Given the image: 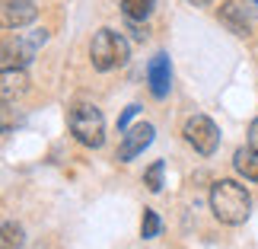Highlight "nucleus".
<instances>
[{
	"instance_id": "6",
	"label": "nucleus",
	"mask_w": 258,
	"mask_h": 249,
	"mask_svg": "<svg viewBox=\"0 0 258 249\" xmlns=\"http://www.w3.org/2000/svg\"><path fill=\"white\" fill-rule=\"evenodd\" d=\"M153 134H156V128H153L150 122L127 125V128H124V137H121V147H118V160L127 163V160H134L137 154H144L147 147L153 144Z\"/></svg>"
},
{
	"instance_id": "13",
	"label": "nucleus",
	"mask_w": 258,
	"mask_h": 249,
	"mask_svg": "<svg viewBox=\"0 0 258 249\" xmlns=\"http://www.w3.org/2000/svg\"><path fill=\"white\" fill-rule=\"evenodd\" d=\"M4 249H23V227L13 221L4 224Z\"/></svg>"
},
{
	"instance_id": "10",
	"label": "nucleus",
	"mask_w": 258,
	"mask_h": 249,
	"mask_svg": "<svg viewBox=\"0 0 258 249\" xmlns=\"http://www.w3.org/2000/svg\"><path fill=\"white\" fill-rule=\"evenodd\" d=\"M29 86V77H26V67H4V77H0V96L4 103H16L19 96L26 93Z\"/></svg>"
},
{
	"instance_id": "3",
	"label": "nucleus",
	"mask_w": 258,
	"mask_h": 249,
	"mask_svg": "<svg viewBox=\"0 0 258 249\" xmlns=\"http://www.w3.org/2000/svg\"><path fill=\"white\" fill-rule=\"evenodd\" d=\"M67 125H71V134L80 141L83 147H102L105 141V118L93 103H77L71 112H67Z\"/></svg>"
},
{
	"instance_id": "8",
	"label": "nucleus",
	"mask_w": 258,
	"mask_h": 249,
	"mask_svg": "<svg viewBox=\"0 0 258 249\" xmlns=\"http://www.w3.org/2000/svg\"><path fill=\"white\" fill-rule=\"evenodd\" d=\"M38 16L35 0H4V10H0V19H4V29H23Z\"/></svg>"
},
{
	"instance_id": "15",
	"label": "nucleus",
	"mask_w": 258,
	"mask_h": 249,
	"mask_svg": "<svg viewBox=\"0 0 258 249\" xmlns=\"http://www.w3.org/2000/svg\"><path fill=\"white\" fill-rule=\"evenodd\" d=\"M163 169H166V163L156 160V163L144 173V185L150 188V192H160V188H163Z\"/></svg>"
},
{
	"instance_id": "9",
	"label": "nucleus",
	"mask_w": 258,
	"mask_h": 249,
	"mask_svg": "<svg viewBox=\"0 0 258 249\" xmlns=\"http://www.w3.org/2000/svg\"><path fill=\"white\" fill-rule=\"evenodd\" d=\"M220 23L230 29L233 35H252V16H249V10H245L242 4H236V0H226V4L220 7Z\"/></svg>"
},
{
	"instance_id": "12",
	"label": "nucleus",
	"mask_w": 258,
	"mask_h": 249,
	"mask_svg": "<svg viewBox=\"0 0 258 249\" xmlns=\"http://www.w3.org/2000/svg\"><path fill=\"white\" fill-rule=\"evenodd\" d=\"M153 7H156V0H121V13L127 23H144L153 13Z\"/></svg>"
},
{
	"instance_id": "7",
	"label": "nucleus",
	"mask_w": 258,
	"mask_h": 249,
	"mask_svg": "<svg viewBox=\"0 0 258 249\" xmlns=\"http://www.w3.org/2000/svg\"><path fill=\"white\" fill-rule=\"evenodd\" d=\"M147 83H150V93L156 99H166L169 96V86H172V64H169V55H153L150 64H147Z\"/></svg>"
},
{
	"instance_id": "2",
	"label": "nucleus",
	"mask_w": 258,
	"mask_h": 249,
	"mask_svg": "<svg viewBox=\"0 0 258 249\" xmlns=\"http://www.w3.org/2000/svg\"><path fill=\"white\" fill-rule=\"evenodd\" d=\"M127 55H131V45H127V38L121 32H115V29H99L93 45H89V58H93V67L96 71H115V67H121L127 61Z\"/></svg>"
},
{
	"instance_id": "11",
	"label": "nucleus",
	"mask_w": 258,
	"mask_h": 249,
	"mask_svg": "<svg viewBox=\"0 0 258 249\" xmlns=\"http://www.w3.org/2000/svg\"><path fill=\"white\" fill-rule=\"evenodd\" d=\"M233 166H236V173H239L242 179L258 182V151H252V147H239V151L233 154Z\"/></svg>"
},
{
	"instance_id": "5",
	"label": "nucleus",
	"mask_w": 258,
	"mask_h": 249,
	"mask_svg": "<svg viewBox=\"0 0 258 249\" xmlns=\"http://www.w3.org/2000/svg\"><path fill=\"white\" fill-rule=\"evenodd\" d=\"M182 134H185V141L191 144L201 157H211L217 151V144H220V131H217V125L207 115H191L185 122Z\"/></svg>"
},
{
	"instance_id": "16",
	"label": "nucleus",
	"mask_w": 258,
	"mask_h": 249,
	"mask_svg": "<svg viewBox=\"0 0 258 249\" xmlns=\"http://www.w3.org/2000/svg\"><path fill=\"white\" fill-rule=\"evenodd\" d=\"M134 115H137V106H127V109H124V115L118 118V128H121V131H124V128H127V122H131Z\"/></svg>"
},
{
	"instance_id": "14",
	"label": "nucleus",
	"mask_w": 258,
	"mask_h": 249,
	"mask_svg": "<svg viewBox=\"0 0 258 249\" xmlns=\"http://www.w3.org/2000/svg\"><path fill=\"white\" fill-rule=\"evenodd\" d=\"M160 233V214L150 211V208H144V221H141V236L144 240H153V236Z\"/></svg>"
},
{
	"instance_id": "1",
	"label": "nucleus",
	"mask_w": 258,
	"mask_h": 249,
	"mask_svg": "<svg viewBox=\"0 0 258 249\" xmlns=\"http://www.w3.org/2000/svg\"><path fill=\"white\" fill-rule=\"evenodd\" d=\"M211 211L220 224L226 227H239L249 221L252 214V195L249 188L233 182V179H220V182H214L211 188Z\"/></svg>"
},
{
	"instance_id": "4",
	"label": "nucleus",
	"mask_w": 258,
	"mask_h": 249,
	"mask_svg": "<svg viewBox=\"0 0 258 249\" xmlns=\"http://www.w3.org/2000/svg\"><path fill=\"white\" fill-rule=\"evenodd\" d=\"M45 42H48V32H45V29H38V32H32V35L7 38V42H4V58H0V64H4V67H26Z\"/></svg>"
},
{
	"instance_id": "19",
	"label": "nucleus",
	"mask_w": 258,
	"mask_h": 249,
	"mask_svg": "<svg viewBox=\"0 0 258 249\" xmlns=\"http://www.w3.org/2000/svg\"><path fill=\"white\" fill-rule=\"evenodd\" d=\"M255 4H258V0H255Z\"/></svg>"
},
{
	"instance_id": "18",
	"label": "nucleus",
	"mask_w": 258,
	"mask_h": 249,
	"mask_svg": "<svg viewBox=\"0 0 258 249\" xmlns=\"http://www.w3.org/2000/svg\"><path fill=\"white\" fill-rule=\"evenodd\" d=\"M188 4H195V7H207L211 0H188Z\"/></svg>"
},
{
	"instance_id": "17",
	"label": "nucleus",
	"mask_w": 258,
	"mask_h": 249,
	"mask_svg": "<svg viewBox=\"0 0 258 249\" xmlns=\"http://www.w3.org/2000/svg\"><path fill=\"white\" fill-rule=\"evenodd\" d=\"M249 147L258 151V118H252V125H249Z\"/></svg>"
}]
</instances>
